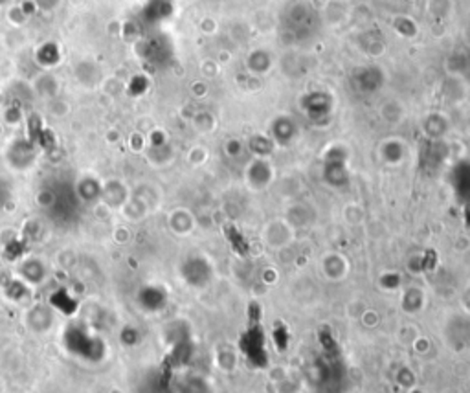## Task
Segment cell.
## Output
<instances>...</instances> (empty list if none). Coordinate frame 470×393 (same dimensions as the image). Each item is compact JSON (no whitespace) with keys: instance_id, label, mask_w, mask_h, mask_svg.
Listing matches in <instances>:
<instances>
[{"instance_id":"obj_1","label":"cell","mask_w":470,"mask_h":393,"mask_svg":"<svg viewBox=\"0 0 470 393\" xmlns=\"http://www.w3.org/2000/svg\"><path fill=\"white\" fill-rule=\"evenodd\" d=\"M26 325L34 335H46L53 325L52 312L46 309H31L26 316Z\"/></svg>"}]
</instances>
